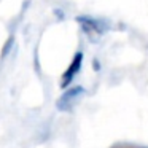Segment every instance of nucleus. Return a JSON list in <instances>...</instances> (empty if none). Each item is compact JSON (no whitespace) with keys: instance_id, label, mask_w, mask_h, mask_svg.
<instances>
[{"instance_id":"2","label":"nucleus","mask_w":148,"mask_h":148,"mask_svg":"<svg viewBox=\"0 0 148 148\" xmlns=\"http://www.w3.org/2000/svg\"><path fill=\"white\" fill-rule=\"evenodd\" d=\"M83 92V89L81 88H77V89H72L70 92H67L65 96H62V99L58 102V107L61 110H69L72 105L75 103V100H77V97H78V94H81Z\"/></svg>"},{"instance_id":"3","label":"nucleus","mask_w":148,"mask_h":148,"mask_svg":"<svg viewBox=\"0 0 148 148\" xmlns=\"http://www.w3.org/2000/svg\"><path fill=\"white\" fill-rule=\"evenodd\" d=\"M112 148H148V147H137V145H123V147H112Z\"/></svg>"},{"instance_id":"1","label":"nucleus","mask_w":148,"mask_h":148,"mask_svg":"<svg viewBox=\"0 0 148 148\" xmlns=\"http://www.w3.org/2000/svg\"><path fill=\"white\" fill-rule=\"evenodd\" d=\"M81 62H83V54H81V53H78V54L75 56L73 59H72L70 65H69L67 70L64 72V75H62V80H61V86H62V88L69 86V84L72 83V80L75 78V75L80 72Z\"/></svg>"}]
</instances>
